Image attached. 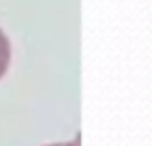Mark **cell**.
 Listing matches in <instances>:
<instances>
[{
	"label": "cell",
	"mask_w": 152,
	"mask_h": 146,
	"mask_svg": "<svg viewBox=\"0 0 152 146\" xmlns=\"http://www.w3.org/2000/svg\"><path fill=\"white\" fill-rule=\"evenodd\" d=\"M48 146H79V138H75L73 142H63V144H48Z\"/></svg>",
	"instance_id": "obj_2"
},
{
	"label": "cell",
	"mask_w": 152,
	"mask_h": 146,
	"mask_svg": "<svg viewBox=\"0 0 152 146\" xmlns=\"http://www.w3.org/2000/svg\"><path fill=\"white\" fill-rule=\"evenodd\" d=\"M9 63H11V42H9L7 34L0 29V79L7 73Z\"/></svg>",
	"instance_id": "obj_1"
}]
</instances>
